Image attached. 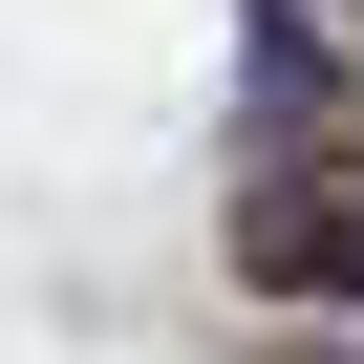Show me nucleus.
<instances>
[{
  "mask_svg": "<svg viewBox=\"0 0 364 364\" xmlns=\"http://www.w3.org/2000/svg\"><path fill=\"white\" fill-rule=\"evenodd\" d=\"M236 279L257 300H364V129L321 107V129H257V171H236Z\"/></svg>",
  "mask_w": 364,
  "mask_h": 364,
  "instance_id": "1",
  "label": "nucleus"
},
{
  "mask_svg": "<svg viewBox=\"0 0 364 364\" xmlns=\"http://www.w3.org/2000/svg\"><path fill=\"white\" fill-rule=\"evenodd\" d=\"M300 364H343V343H300Z\"/></svg>",
  "mask_w": 364,
  "mask_h": 364,
  "instance_id": "2",
  "label": "nucleus"
}]
</instances>
